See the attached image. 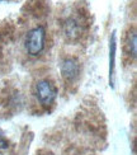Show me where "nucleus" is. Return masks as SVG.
<instances>
[{
  "label": "nucleus",
  "instance_id": "obj_5",
  "mask_svg": "<svg viewBox=\"0 0 137 155\" xmlns=\"http://www.w3.org/2000/svg\"><path fill=\"white\" fill-rule=\"evenodd\" d=\"M79 32H80V27L77 24V22L74 21V19H69L66 24H65V33L70 38H75L79 36Z\"/></svg>",
  "mask_w": 137,
  "mask_h": 155
},
{
  "label": "nucleus",
  "instance_id": "obj_4",
  "mask_svg": "<svg viewBox=\"0 0 137 155\" xmlns=\"http://www.w3.org/2000/svg\"><path fill=\"white\" fill-rule=\"evenodd\" d=\"M109 83L114 87V69H116V50H117V33L113 32L109 42Z\"/></svg>",
  "mask_w": 137,
  "mask_h": 155
},
{
  "label": "nucleus",
  "instance_id": "obj_2",
  "mask_svg": "<svg viewBox=\"0 0 137 155\" xmlns=\"http://www.w3.org/2000/svg\"><path fill=\"white\" fill-rule=\"evenodd\" d=\"M36 95L42 106H50L57 97V88L50 80H40L36 84Z\"/></svg>",
  "mask_w": 137,
  "mask_h": 155
},
{
  "label": "nucleus",
  "instance_id": "obj_6",
  "mask_svg": "<svg viewBox=\"0 0 137 155\" xmlns=\"http://www.w3.org/2000/svg\"><path fill=\"white\" fill-rule=\"evenodd\" d=\"M136 32H131L128 36H127V43H126V46H127V54L128 55H132V57L135 59L136 57V52H137V45H136Z\"/></svg>",
  "mask_w": 137,
  "mask_h": 155
},
{
  "label": "nucleus",
  "instance_id": "obj_1",
  "mask_svg": "<svg viewBox=\"0 0 137 155\" xmlns=\"http://www.w3.org/2000/svg\"><path fill=\"white\" fill-rule=\"evenodd\" d=\"M46 31L43 27H36L28 32L25 37V50L31 56H38L44 48Z\"/></svg>",
  "mask_w": 137,
  "mask_h": 155
},
{
  "label": "nucleus",
  "instance_id": "obj_3",
  "mask_svg": "<svg viewBox=\"0 0 137 155\" xmlns=\"http://www.w3.org/2000/svg\"><path fill=\"white\" fill-rule=\"evenodd\" d=\"M80 73V68H79V62H77L73 57H67L61 62V74L62 78L66 81L71 83L74 81Z\"/></svg>",
  "mask_w": 137,
  "mask_h": 155
}]
</instances>
